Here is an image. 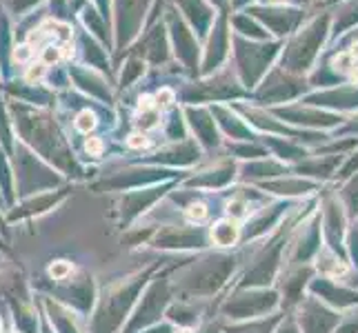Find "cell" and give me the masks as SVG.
Instances as JSON below:
<instances>
[{"mask_svg": "<svg viewBox=\"0 0 358 333\" xmlns=\"http://www.w3.org/2000/svg\"><path fill=\"white\" fill-rule=\"evenodd\" d=\"M320 233H323V244L329 251H334L336 256L345 258V236L350 229V216L345 212L343 202L338 200V195H327L320 205Z\"/></svg>", "mask_w": 358, "mask_h": 333, "instance_id": "obj_1", "label": "cell"}, {"mask_svg": "<svg viewBox=\"0 0 358 333\" xmlns=\"http://www.w3.org/2000/svg\"><path fill=\"white\" fill-rule=\"evenodd\" d=\"M307 293L314 295L316 300H320L323 304H327L329 309H334L338 313L350 311V309H354V306H358V291L348 287V285H343L341 280L316 276L310 280Z\"/></svg>", "mask_w": 358, "mask_h": 333, "instance_id": "obj_2", "label": "cell"}, {"mask_svg": "<svg viewBox=\"0 0 358 333\" xmlns=\"http://www.w3.org/2000/svg\"><path fill=\"white\" fill-rule=\"evenodd\" d=\"M341 313L329 309L327 304L316 300L314 295H305L299 304V329L301 333H334L341 323Z\"/></svg>", "mask_w": 358, "mask_h": 333, "instance_id": "obj_3", "label": "cell"}, {"mask_svg": "<svg viewBox=\"0 0 358 333\" xmlns=\"http://www.w3.org/2000/svg\"><path fill=\"white\" fill-rule=\"evenodd\" d=\"M323 249V233H320V218L316 216L310 225H307L303 238L296 244V253H294V262H310L312 258L318 256V251Z\"/></svg>", "mask_w": 358, "mask_h": 333, "instance_id": "obj_4", "label": "cell"}, {"mask_svg": "<svg viewBox=\"0 0 358 333\" xmlns=\"http://www.w3.org/2000/svg\"><path fill=\"white\" fill-rule=\"evenodd\" d=\"M314 271H318L323 278H331V280H343L345 276L350 274V262L345 258L336 256L334 251H329L327 246L323 244V249L318 251L316 256V267Z\"/></svg>", "mask_w": 358, "mask_h": 333, "instance_id": "obj_5", "label": "cell"}, {"mask_svg": "<svg viewBox=\"0 0 358 333\" xmlns=\"http://www.w3.org/2000/svg\"><path fill=\"white\" fill-rule=\"evenodd\" d=\"M338 200L343 202L350 220H358V174L348 178V182L343 184V189L338 191Z\"/></svg>", "mask_w": 358, "mask_h": 333, "instance_id": "obj_6", "label": "cell"}, {"mask_svg": "<svg viewBox=\"0 0 358 333\" xmlns=\"http://www.w3.org/2000/svg\"><path fill=\"white\" fill-rule=\"evenodd\" d=\"M241 236V227L236 225V220H220L212 227V240L218 246H231Z\"/></svg>", "mask_w": 358, "mask_h": 333, "instance_id": "obj_7", "label": "cell"}, {"mask_svg": "<svg viewBox=\"0 0 358 333\" xmlns=\"http://www.w3.org/2000/svg\"><path fill=\"white\" fill-rule=\"evenodd\" d=\"M345 256H348L350 267L358 271V225H350L348 236H345Z\"/></svg>", "mask_w": 358, "mask_h": 333, "instance_id": "obj_8", "label": "cell"}, {"mask_svg": "<svg viewBox=\"0 0 358 333\" xmlns=\"http://www.w3.org/2000/svg\"><path fill=\"white\" fill-rule=\"evenodd\" d=\"M76 127L83 133H90L96 127V116L92 114V111H83V114L78 116V120H76Z\"/></svg>", "mask_w": 358, "mask_h": 333, "instance_id": "obj_9", "label": "cell"}, {"mask_svg": "<svg viewBox=\"0 0 358 333\" xmlns=\"http://www.w3.org/2000/svg\"><path fill=\"white\" fill-rule=\"evenodd\" d=\"M49 274H52L56 280H65L67 276H71V265L65 262V260H58V262H54L52 267H49Z\"/></svg>", "mask_w": 358, "mask_h": 333, "instance_id": "obj_10", "label": "cell"}, {"mask_svg": "<svg viewBox=\"0 0 358 333\" xmlns=\"http://www.w3.org/2000/svg\"><path fill=\"white\" fill-rule=\"evenodd\" d=\"M227 214H229V220H243L250 212H247V205L243 200H234L227 209Z\"/></svg>", "mask_w": 358, "mask_h": 333, "instance_id": "obj_11", "label": "cell"}, {"mask_svg": "<svg viewBox=\"0 0 358 333\" xmlns=\"http://www.w3.org/2000/svg\"><path fill=\"white\" fill-rule=\"evenodd\" d=\"M334 333H358V316H352L348 320L341 318V323L334 329Z\"/></svg>", "mask_w": 358, "mask_h": 333, "instance_id": "obj_12", "label": "cell"}, {"mask_svg": "<svg viewBox=\"0 0 358 333\" xmlns=\"http://www.w3.org/2000/svg\"><path fill=\"white\" fill-rule=\"evenodd\" d=\"M187 218L189 220H205L207 218V207L205 205H192L189 209H187Z\"/></svg>", "mask_w": 358, "mask_h": 333, "instance_id": "obj_13", "label": "cell"}, {"mask_svg": "<svg viewBox=\"0 0 358 333\" xmlns=\"http://www.w3.org/2000/svg\"><path fill=\"white\" fill-rule=\"evenodd\" d=\"M85 149H87L92 156H101L103 154V140L101 138H90L85 142Z\"/></svg>", "mask_w": 358, "mask_h": 333, "instance_id": "obj_14", "label": "cell"}, {"mask_svg": "<svg viewBox=\"0 0 358 333\" xmlns=\"http://www.w3.org/2000/svg\"><path fill=\"white\" fill-rule=\"evenodd\" d=\"M127 145L131 147V149H141V147H147V145H150V140H147L143 133H131V135H129V140H127Z\"/></svg>", "mask_w": 358, "mask_h": 333, "instance_id": "obj_15", "label": "cell"}, {"mask_svg": "<svg viewBox=\"0 0 358 333\" xmlns=\"http://www.w3.org/2000/svg\"><path fill=\"white\" fill-rule=\"evenodd\" d=\"M171 98H174V94H171V91H167V89H165V91H160V94H158V105H165V107L171 105Z\"/></svg>", "mask_w": 358, "mask_h": 333, "instance_id": "obj_16", "label": "cell"}, {"mask_svg": "<svg viewBox=\"0 0 358 333\" xmlns=\"http://www.w3.org/2000/svg\"><path fill=\"white\" fill-rule=\"evenodd\" d=\"M278 333H301V329H299V323H285V327H282Z\"/></svg>", "mask_w": 358, "mask_h": 333, "instance_id": "obj_17", "label": "cell"}, {"mask_svg": "<svg viewBox=\"0 0 358 333\" xmlns=\"http://www.w3.org/2000/svg\"><path fill=\"white\" fill-rule=\"evenodd\" d=\"M352 78L358 82V67H354V69H352Z\"/></svg>", "mask_w": 358, "mask_h": 333, "instance_id": "obj_18", "label": "cell"}, {"mask_svg": "<svg viewBox=\"0 0 358 333\" xmlns=\"http://www.w3.org/2000/svg\"><path fill=\"white\" fill-rule=\"evenodd\" d=\"M180 333H189V331H180Z\"/></svg>", "mask_w": 358, "mask_h": 333, "instance_id": "obj_19", "label": "cell"}]
</instances>
